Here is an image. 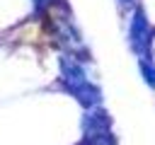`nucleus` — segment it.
I'll return each instance as SVG.
<instances>
[{
    "mask_svg": "<svg viewBox=\"0 0 155 145\" xmlns=\"http://www.w3.org/2000/svg\"><path fill=\"white\" fill-rule=\"evenodd\" d=\"M61 77H63L65 87H68L87 109H92V106L99 104V92H97V87L87 80L82 65H80L73 56H63V58H61Z\"/></svg>",
    "mask_w": 155,
    "mask_h": 145,
    "instance_id": "nucleus-1",
    "label": "nucleus"
},
{
    "mask_svg": "<svg viewBox=\"0 0 155 145\" xmlns=\"http://www.w3.org/2000/svg\"><path fill=\"white\" fill-rule=\"evenodd\" d=\"M51 19H53V29H56L58 41L63 44V48H65L73 58H75L78 51H85L82 39H80L78 29H75V24L70 22V17H68L65 10H53V7H51Z\"/></svg>",
    "mask_w": 155,
    "mask_h": 145,
    "instance_id": "nucleus-2",
    "label": "nucleus"
},
{
    "mask_svg": "<svg viewBox=\"0 0 155 145\" xmlns=\"http://www.w3.org/2000/svg\"><path fill=\"white\" fill-rule=\"evenodd\" d=\"M128 41L133 46V51L143 58L148 46H150V24L143 14V10H136L133 17H131V24H128Z\"/></svg>",
    "mask_w": 155,
    "mask_h": 145,
    "instance_id": "nucleus-3",
    "label": "nucleus"
},
{
    "mask_svg": "<svg viewBox=\"0 0 155 145\" xmlns=\"http://www.w3.org/2000/svg\"><path fill=\"white\" fill-rule=\"evenodd\" d=\"M140 75H143V80L150 85V87H155V65L143 56L140 58Z\"/></svg>",
    "mask_w": 155,
    "mask_h": 145,
    "instance_id": "nucleus-4",
    "label": "nucleus"
},
{
    "mask_svg": "<svg viewBox=\"0 0 155 145\" xmlns=\"http://www.w3.org/2000/svg\"><path fill=\"white\" fill-rule=\"evenodd\" d=\"M53 2H58V0H34V5H36L39 10H44V7H51Z\"/></svg>",
    "mask_w": 155,
    "mask_h": 145,
    "instance_id": "nucleus-5",
    "label": "nucleus"
},
{
    "mask_svg": "<svg viewBox=\"0 0 155 145\" xmlns=\"http://www.w3.org/2000/svg\"><path fill=\"white\" fill-rule=\"evenodd\" d=\"M121 2H131V0H121Z\"/></svg>",
    "mask_w": 155,
    "mask_h": 145,
    "instance_id": "nucleus-6",
    "label": "nucleus"
}]
</instances>
